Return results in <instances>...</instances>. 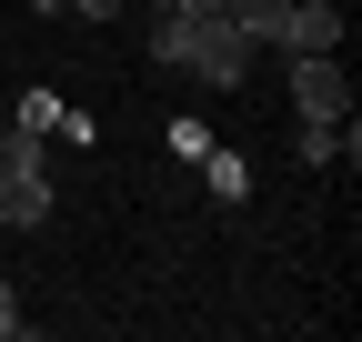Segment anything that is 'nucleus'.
Returning <instances> with one entry per match:
<instances>
[{
    "label": "nucleus",
    "instance_id": "obj_11",
    "mask_svg": "<svg viewBox=\"0 0 362 342\" xmlns=\"http://www.w3.org/2000/svg\"><path fill=\"white\" fill-rule=\"evenodd\" d=\"M171 11H202V20H221V0H171Z\"/></svg>",
    "mask_w": 362,
    "mask_h": 342
},
{
    "label": "nucleus",
    "instance_id": "obj_2",
    "mask_svg": "<svg viewBox=\"0 0 362 342\" xmlns=\"http://www.w3.org/2000/svg\"><path fill=\"white\" fill-rule=\"evenodd\" d=\"M292 101H302V121H352V71H342V51H292Z\"/></svg>",
    "mask_w": 362,
    "mask_h": 342
},
{
    "label": "nucleus",
    "instance_id": "obj_6",
    "mask_svg": "<svg viewBox=\"0 0 362 342\" xmlns=\"http://www.w3.org/2000/svg\"><path fill=\"white\" fill-rule=\"evenodd\" d=\"M221 20H232L242 40H282V20H292V0H221Z\"/></svg>",
    "mask_w": 362,
    "mask_h": 342
},
{
    "label": "nucleus",
    "instance_id": "obj_9",
    "mask_svg": "<svg viewBox=\"0 0 362 342\" xmlns=\"http://www.w3.org/2000/svg\"><path fill=\"white\" fill-rule=\"evenodd\" d=\"M40 11H81V20H111L121 0H40Z\"/></svg>",
    "mask_w": 362,
    "mask_h": 342
},
{
    "label": "nucleus",
    "instance_id": "obj_10",
    "mask_svg": "<svg viewBox=\"0 0 362 342\" xmlns=\"http://www.w3.org/2000/svg\"><path fill=\"white\" fill-rule=\"evenodd\" d=\"M21 332V302H11V282H0V342H11Z\"/></svg>",
    "mask_w": 362,
    "mask_h": 342
},
{
    "label": "nucleus",
    "instance_id": "obj_1",
    "mask_svg": "<svg viewBox=\"0 0 362 342\" xmlns=\"http://www.w3.org/2000/svg\"><path fill=\"white\" fill-rule=\"evenodd\" d=\"M151 61L211 81V91H242V81H252V40H242L232 20H202V11H171V0H161V20H151Z\"/></svg>",
    "mask_w": 362,
    "mask_h": 342
},
{
    "label": "nucleus",
    "instance_id": "obj_7",
    "mask_svg": "<svg viewBox=\"0 0 362 342\" xmlns=\"http://www.w3.org/2000/svg\"><path fill=\"white\" fill-rule=\"evenodd\" d=\"M202 182H211V201H252V161L211 141V151H202Z\"/></svg>",
    "mask_w": 362,
    "mask_h": 342
},
{
    "label": "nucleus",
    "instance_id": "obj_8",
    "mask_svg": "<svg viewBox=\"0 0 362 342\" xmlns=\"http://www.w3.org/2000/svg\"><path fill=\"white\" fill-rule=\"evenodd\" d=\"M61 121H71L61 91H21V131H61Z\"/></svg>",
    "mask_w": 362,
    "mask_h": 342
},
{
    "label": "nucleus",
    "instance_id": "obj_5",
    "mask_svg": "<svg viewBox=\"0 0 362 342\" xmlns=\"http://www.w3.org/2000/svg\"><path fill=\"white\" fill-rule=\"evenodd\" d=\"M292 161H312V171L352 161V121H302V131H292Z\"/></svg>",
    "mask_w": 362,
    "mask_h": 342
},
{
    "label": "nucleus",
    "instance_id": "obj_4",
    "mask_svg": "<svg viewBox=\"0 0 362 342\" xmlns=\"http://www.w3.org/2000/svg\"><path fill=\"white\" fill-rule=\"evenodd\" d=\"M282 51H342V11H332V0H292Z\"/></svg>",
    "mask_w": 362,
    "mask_h": 342
},
{
    "label": "nucleus",
    "instance_id": "obj_3",
    "mask_svg": "<svg viewBox=\"0 0 362 342\" xmlns=\"http://www.w3.org/2000/svg\"><path fill=\"white\" fill-rule=\"evenodd\" d=\"M40 222H51V171L0 161V232H40Z\"/></svg>",
    "mask_w": 362,
    "mask_h": 342
}]
</instances>
